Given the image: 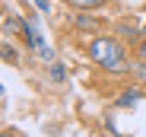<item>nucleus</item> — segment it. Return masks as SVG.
<instances>
[{
	"label": "nucleus",
	"instance_id": "nucleus-1",
	"mask_svg": "<svg viewBox=\"0 0 146 137\" xmlns=\"http://www.w3.org/2000/svg\"><path fill=\"white\" fill-rule=\"evenodd\" d=\"M89 57L99 64V67L111 70V74H121V70H127V67H130L124 48H121L114 38H105V35H99V38L89 41Z\"/></svg>",
	"mask_w": 146,
	"mask_h": 137
},
{
	"label": "nucleus",
	"instance_id": "nucleus-2",
	"mask_svg": "<svg viewBox=\"0 0 146 137\" xmlns=\"http://www.w3.org/2000/svg\"><path fill=\"white\" fill-rule=\"evenodd\" d=\"M140 96H143L140 89H127V93L117 96V105H121V108H124V105H133V102H140Z\"/></svg>",
	"mask_w": 146,
	"mask_h": 137
},
{
	"label": "nucleus",
	"instance_id": "nucleus-3",
	"mask_svg": "<svg viewBox=\"0 0 146 137\" xmlns=\"http://www.w3.org/2000/svg\"><path fill=\"white\" fill-rule=\"evenodd\" d=\"M70 7H76V10H99L105 0H67Z\"/></svg>",
	"mask_w": 146,
	"mask_h": 137
},
{
	"label": "nucleus",
	"instance_id": "nucleus-4",
	"mask_svg": "<svg viewBox=\"0 0 146 137\" xmlns=\"http://www.w3.org/2000/svg\"><path fill=\"white\" fill-rule=\"evenodd\" d=\"M51 80H54V83H64V80H67V70H64V64H57V61L51 64Z\"/></svg>",
	"mask_w": 146,
	"mask_h": 137
},
{
	"label": "nucleus",
	"instance_id": "nucleus-5",
	"mask_svg": "<svg viewBox=\"0 0 146 137\" xmlns=\"http://www.w3.org/2000/svg\"><path fill=\"white\" fill-rule=\"evenodd\" d=\"M0 54H3V61H10V64H16V48H13V45H3V48H0Z\"/></svg>",
	"mask_w": 146,
	"mask_h": 137
},
{
	"label": "nucleus",
	"instance_id": "nucleus-6",
	"mask_svg": "<svg viewBox=\"0 0 146 137\" xmlns=\"http://www.w3.org/2000/svg\"><path fill=\"white\" fill-rule=\"evenodd\" d=\"M76 26H80V29H95V19H89V16H76Z\"/></svg>",
	"mask_w": 146,
	"mask_h": 137
},
{
	"label": "nucleus",
	"instance_id": "nucleus-7",
	"mask_svg": "<svg viewBox=\"0 0 146 137\" xmlns=\"http://www.w3.org/2000/svg\"><path fill=\"white\" fill-rule=\"evenodd\" d=\"M16 29H22V22L19 19H7V32H16Z\"/></svg>",
	"mask_w": 146,
	"mask_h": 137
},
{
	"label": "nucleus",
	"instance_id": "nucleus-8",
	"mask_svg": "<svg viewBox=\"0 0 146 137\" xmlns=\"http://www.w3.org/2000/svg\"><path fill=\"white\" fill-rule=\"evenodd\" d=\"M35 7H38L41 13H48V10H51V0H35Z\"/></svg>",
	"mask_w": 146,
	"mask_h": 137
},
{
	"label": "nucleus",
	"instance_id": "nucleus-9",
	"mask_svg": "<svg viewBox=\"0 0 146 137\" xmlns=\"http://www.w3.org/2000/svg\"><path fill=\"white\" fill-rule=\"evenodd\" d=\"M0 137H19V134H16L13 128H7V131H0Z\"/></svg>",
	"mask_w": 146,
	"mask_h": 137
},
{
	"label": "nucleus",
	"instance_id": "nucleus-10",
	"mask_svg": "<svg viewBox=\"0 0 146 137\" xmlns=\"http://www.w3.org/2000/svg\"><path fill=\"white\" fill-rule=\"evenodd\" d=\"M140 57L146 61V35H143V41H140Z\"/></svg>",
	"mask_w": 146,
	"mask_h": 137
},
{
	"label": "nucleus",
	"instance_id": "nucleus-11",
	"mask_svg": "<svg viewBox=\"0 0 146 137\" xmlns=\"http://www.w3.org/2000/svg\"><path fill=\"white\" fill-rule=\"evenodd\" d=\"M137 70H140V80L146 83V64H140V67H137Z\"/></svg>",
	"mask_w": 146,
	"mask_h": 137
},
{
	"label": "nucleus",
	"instance_id": "nucleus-12",
	"mask_svg": "<svg viewBox=\"0 0 146 137\" xmlns=\"http://www.w3.org/2000/svg\"><path fill=\"white\" fill-rule=\"evenodd\" d=\"M143 35H146V26H143Z\"/></svg>",
	"mask_w": 146,
	"mask_h": 137
},
{
	"label": "nucleus",
	"instance_id": "nucleus-13",
	"mask_svg": "<svg viewBox=\"0 0 146 137\" xmlns=\"http://www.w3.org/2000/svg\"><path fill=\"white\" fill-rule=\"evenodd\" d=\"M0 93H3V86H0Z\"/></svg>",
	"mask_w": 146,
	"mask_h": 137
}]
</instances>
